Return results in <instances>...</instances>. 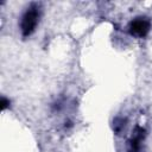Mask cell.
<instances>
[{
	"label": "cell",
	"mask_w": 152,
	"mask_h": 152,
	"mask_svg": "<svg viewBox=\"0 0 152 152\" xmlns=\"http://www.w3.org/2000/svg\"><path fill=\"white\" fill-rule=\"evenodd\" d=\"M39 19V10L36 5H31L21 17L20 30L23 37H28L34 31Z\"/></svg>",
	"instance_id": "obj_1"
},
{
	"label": "cell",
	"mask_w": 152,
	"mask_h": 152,
	"mask_svg": "<svg viewBox=\"0 0 152 152\" xmlns=\"http://www.w3.org/2000/svg\"><path fill=\"white\" fill-rule=\"evenodd\" d=\"M144 129L141 127H137L132 139L129 140V152H138L139 151V146H140V141L144 137Z\"/></svg>",
	"instance_id": "obj_3"
},
{
	"label": "cell",
	"mask_w": 152,
	"mask_h": 152,
	"mask_svg": "<svg viewBox=\"0 0 152 152\" xmlns=\"http://www.w3.org/2000/svg\"><path fill=\"white\" fill-rule=\"evenodd\" d=\"M8 104H10V101H8L6 97L2 96V99H1V109L5 110V109L8 107Z\"/></svg>",
	"instance_id": "obj_5"
},
{
	"label": "cell",
	"mask_w": 152,
	"mask_h": 152,
	"mask_svg": "<svg viewBox=\"0 0 152 152\" xmlns=\"http://www.w3.org/2000/svg\"><path fill=\"white\" fill-rule=\"evenodd\" d=\"M114 122H115V124H114V131H115L116 133H119V132L124 128V125H125V124H122V122H125V120H124V119H115Z\"/></svg>",
	"instance_id": "obj_4"
},
{
	"label": "cell",
	"mask_w": 152,
	"mask_h": 152,
	"mask_svg": "<svg viewBox=\"0 0 152 152\" xmlns=\"http://www.w3.org/2000/svg\"><path fill=\"white\" fill-rule=\"evenodd\" d=\"M150 28H151V21L147 18H142V17L133 19L128 25L129 33L139 38L145 37L148 33Z\"/></svg>",
	"instance_id": "obj_2"
}]
</instances>
